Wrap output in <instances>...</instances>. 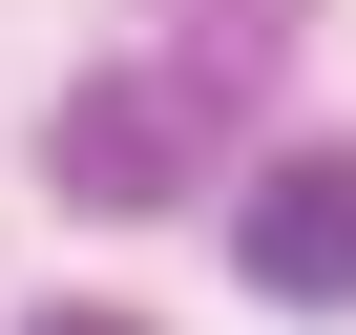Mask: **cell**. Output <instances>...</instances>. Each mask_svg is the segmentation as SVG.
<instances>
[{
    "instance_id": "obj_1",
    "label": "cell",
    "mask_w": 356,
    "mask_h": 335,
    "mask_svg": "<svg viewBox=\"0 0 356 335\" xmlns=\"http://www.w3.org/2000/svg\"><path fill=\"white\" fill-rule=\"evenodd\" d=\"M231 84H252V0H210L168 84H84L63 105V210H168L189 189V105H231Z\"/></svg>"
},
{
    "instance_id": "obj_2",
    "label": "cell",
    "mask_w": 356,
    "mask_h": 335,
    "mask_svg": "<svg viewBox=\"0 0 356 335\" xmlns=\"http://www.w3.org/2000/svg\"><path fill=\"white\" fill-rule=\"evenodd\" d=\"M231 252H252V293L356 314V147H273V168H252V210H231Z\"/></svg>"
},
{
    "instance_id": "obj_3",
    "label": "cell",
    "mask_w": 356,
    "mask_h": 335,
    "mask_svg": "<svg viewBox=\"0 0 356 335\" xmlns=\"http://www.w3.org/2000/svg\"><path fill=\"white\" fill-rule=\"evenodd\" d=\"M22 335H147V314H22Z\"/></svg>"
}]
</instances>
